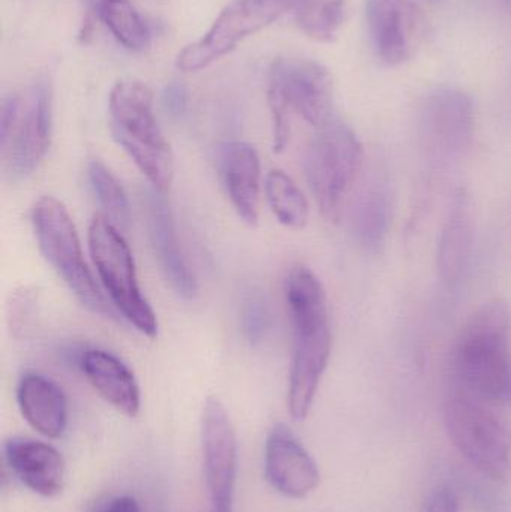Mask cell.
Returning <instances> with one entry per match:
<instances>
[{
	"label": "cell",
	"mask_w": 511,
	"mask_h": 512,
	"mask_svg": "<svg viewBox=\"0 0 511 512\" xmlns=\"http://www.w3.org/2000/svg\"><path fill=\"white\" fill-rule=\"evenodd\" d=\"M372 47L387 66L408 62L422 45L426 18L413 0H366Z\"/></svg>",
	"instance_id": "13"
},
{
	"label": "cell",
	"mask_w": 511,
	"mask_h": 512,
	"mask_svg": "<svg viewBox=\"0 0 511 512\" xmlns=\"http://www.w3.org/2000/svg\"><path fill=\"white\" fill-rule=\"evenodd\" d=\"M285 303L293 328L288 408L294 420H305L329 364L333 343L326 291L317 274L303 265L294 267L285 280Z\"/></svg>",
	"instance_id": "1"
},
{
	"label": "cell",
	"mask_w": 511,
	"mask_h": 512,
	"mask_svg": "<svg viewBox=\"0 0 511 512\" xmlns=\"http://www.w3.org/2000/svg\"><path fill=\"white\" fill-rule=\"evenodd\" d=\"M146 219L150 243L165 279L179 297L192 300L198 292L197 277L180 246L173 212L164 194L155 189L146 195Z\"/></svg>",
	"instance_id": "15"
},
{
	"label": "cell",
	"mask_w": 511,
	"mask_h": 512,
	"mask_svg": "<svg viewBox=\"0 0 511 512\" xmlns=\"http://www.w3.org/2000/svg\"><path fill=\"white\" fill-rule=\"evenodd\" d=\"M87 176L95 192L96 200L104 209V216L120 231H126L131 224V210L128 197L117 177L99 159H92L87 165Z\"/></svg>",
	"instance_id": "25"
},
{
	"label": "cell",
	"mask_w": 511,
	"mask_h": 512,
	"mask_svg": "<svg viewBox=\"0 0 511 512\" xmlns=\"http://www.w3.org/2000/svg\"><path fill=\"white\" fill-rule=\"evenodd\" d=\"M423 512H461L458 493L452 487H438L426 499Z\"/></svg>",
	"instance_id": "27"
},
{
	"label": "cell",
	"mask_w": 511,
	"mask_h": 512,
	"mask_svg": "<svg viewBox=\"0 0 511 512\" xmlns=\"http://www.w3.org/2000/svg\"><path fill=\"white\" fill-rule=\"evenodd\" d=\"M476 114L470 96L455 87L432 90L420 108V143L429 167L458 165L473 146Z\"/></svg>",
	"instance_id": "9"
},
{
	"label": "cell",
	"mask_w": 511,
	"mask_h": 512,
	"mask_svg": "<svg viewBox=\"0 0 511 512\" xmlns=\"http://www.w3.org/2000/svg\"><path fill=\"white\" fill-rule=\"evenodd\" d=\"M296 0H234L216 18L206 35L183 48L177 68L195 72L207 68L233 51L243 39L270 26L285 12L293 11Z\"/></svg>",
	"instance_id": "10"
},
{
	"label": "cell",
	"mask_w": 511,
	"mask_h": 512,
	"mask_svg": "<svg viewBox=\"0 0 511 512\" xmlns=\"http://www.w3.org/2000/svg\"><path fill=\"white\" fill-rule=\"evenodd\" d=\"M293 12L309 38L332 42L344 23L345 0H296Z\"/></svg>",
	"instance_id": "24"
},
{
	"label": "cell",
	"mask_w": 511,
	"mask_h": 512,
	"mask_svg": "<svg viewBox=\"0 0 511 512\" xmlns=\"http://www.w3.org/2000/svg\"><path fill=\"white\" fill-rule=\"evenodd\" d=\"M393 191L383 174L374 173L360 186L350 212L354 239L366 251H378L392 228Z\"/></svg>",
	"instance_id": "20"
},
{
	"label": "cell",
	"mask_w": 511,
	"mask_h": 512,
	"mask_svg": "<svg viewBox=\"0 0 511 512\" xmlns=\"http://www.w3.org/2000/svg\"><path fill=\"white\" fill-rule=\"evenodd\" d=\"M5 459L15 477L36 495L54 498L66 483V463L53 445L35 439L12 438Z\"/></svg>",
	"instance_id": "17"
},
{
	"label": "cell",
	"mask_w": 511,
	"mask_h": 512,
	"mask_svg": "<svg viewBox=\"0 0 511 512\" xmlns=\"http://www.w3.org/2000/svg\"><path fill=\"white\" fill-rule=\"evenodd\" d=\"M264 465L270 486L287 498H306L320 484L317 463L285 424H276L270 430Z\"/></svg>",
	"instance_id": "14"
},
{
	"label": "cell",
	"mask_w": 511,
	"mask_h": 512,
	"mask_svg": "<svg viewBox=\"0 0 511 512\" xmlns=\"http://www.w3.org/2000/svg\"><path fill=\"white\" fill-rule=\"evenodd\" d=\"M267 203L270 210L284 227L302 230L308 224L309 204L297 183L285 171L273 170L267 174Z\"/></svg>",
	"instance_id": "23"
},
{
	"label": "cell",
	"mask_w": 511,
	"mask_h": 512,
	"mask_svg": "<svg viewBox=\"0 0 511 512\" xmlns=\"http://www.w3.org/2000/svg\"><path fill=\"white\" fill-rule=\"evenodd\" d=\"M17 402L24 420L39 435L57 439L65 432L68 403L53 379L41 373H24L18 382Z\"/></svg>",
	"instance_id": "21"
},
{
	"label": "cell",
	"mask_w": 511,
	"mask_h": 512,
	"mask_svg": "<svg viewBox=\"0 0 511 512\" xmlns=\"http://www.w3.org/2000/svg\"><path fill=\"white\" fill-rule=\"evenodd\" d=\"M93 264L117 312L144 336H158V318L138 283L134 256L125 237L104 215L93 216L89 227Z\"/></svg>",
	"instance_id": "7"
},
{
	"label": "cell",
	"mask_w": 511,
	"mask_h": 512,
	"mask_svg": "<svg viewBox=\"0 0 511 512\" xmlns=\"http://www.w3.org/2000/svg\"><path fill=\"white\" fill-rule=\"evenodd\" d=\"M476 243V216L467 189L453 192L441 225L437 248V270L446 285L455 286L464 279Z\"/></svg>",
	"instance_id": "16"
},
{
	"label": "cell",
	"mask_w": 511,
	"mask_h": 512,
	"mask_svg": "<svg viewBox=\"0 0 511 512\" xmlns=\"http://www.w3.org/2000/svg\"><path fill=\"white\" fill-rule=\"evenodd\" d=\"M93 512H141V508L132 496L123 495L108 499Z\"/></svg>",
	"instance_id": "29"
},
{
	"label": "cell",
	"mask_w": 511,
	"mask_h": 512,
	"mask_svg": "<svg viewBox=\"0 0 511 512\" xmlns=\"http://www.w3.org/2000/svg\"><path fill=\"white\" fill-rule=\"evenodd\" d=\"M53 132V96L47 83H36L26 95L3 99L0 146L11 180H23L47 155Z\"/></svg>",
	"instance_id": "8"
},
{
	"label": "cell",
	"mask_w": 511,
	"mask_h": 512,
	"mask_svg": "<svg viewBox=\"0 0 511 512\" xmlns=\"http://www.w3.org/2000/svg\"><path fill=\"white\" fill-rule=\"evenodd\" d=\"M447 435L476 471L494 481H504L511 469V432L489 408L455 385L444 403Z\"/></svg>",
	"instance_id": "4"
},
{
	"label": "cell",
	"mask_w": 511,
	"mask_h": 512,
	"mask_svg": "<svg viewBox=\"0 0 511 512\" xmlns=\"http://www.w3.org/2000/svg\"><path fill=\"white\" fill-rule=\"evenodd\" d=\"M204 477L210 511L233 512L237 481V436L230 414L218 397H209L201 418Z\"/></svg>",
	"instance_id": "11"
},
{
	"label": "cell",
	"mask_w": 511,
	"mask_h": 512,
	"mask_svg": "<svg viewBox=\"0 0 511 512\" xmlns=\"http://www.w3.org/2000/svg\"><path fill=\"white\" fill-rule=\"evenodd\" d=\"M511 312L501 298L462 325L453 351L456 385L488 405L511 403Z\"/></svg>",
	"instance_id": "2"
},
{
	"label": "cell",
	"mask_w": 511,
	"mask_h": 512,
	"mask_svg": "<svg viewBox=\"0 0 511 512\" xmlns=\"http://www.w3.org/2000/svg\"><path fill=\"white\" fill-rule=\"evenodd\" d=\"M240 327L243 337L252 346L260 345L266 339L270 328V313L261 298L251 297L243 303L240 310Z\"/></svg>",
	"instance_id": "26"
},
{
	"label": "cell",
	"mask_w": 511,
	"mask_h": 512,
	"mask_svg": "<svg viewBox=\"0 0 511 512\" xmlns=\"http://www.w3.org/2000/svg\"><path fill=\"white\" fill-rule=\"evenodd\" d=\"M269 84L284 96L290 110L296 111L309 125L323 128L333 116V80L320 63L297 57L273 62Z\"/></svg>",
	"instance_id": "12"
},
{
	"label": "cell",
	"mask_w": 511,
	"mask_h": 512,
	"mask_svg": "<svg viewBox=\"0 0 511 512\" xmlns=\"http://www.w3.org/2000/svg\"><path fill=\"white\" fill-rule=\"evenodd\" d=\"M221 177L239 218L248 225L258 222L261 161L257 149L243 141L225 144L221 152Z\"/></svg>",
	"instance_id": "18"
},
{
	"label": "cell",
	"mask_w": 511,
	"mask_h": 512,
	"mask_svg": "<svg viewBox=\"0 0 511 512\" xmlns=\"http://www.w3.org/2000/svg\"><path fill=\"white\" fill-rule=\"evenodd\" d=\"M32 224L39 251L77 300L90 312L116 319L113 306L99 291L84 261L77 228L63 203L54 197L39 198L33 206Z\"/></svg>",
	"instance_id": "6"
},
{
	"label": "cell",
	"mask_w": 511,
	"mask_h": 512,
	"mask_svg": "<svg viewBox=\"0 0 511 512\" xmlns=\"http://www.w3.org/2000/svg\"><path fill=\"white\" fill-rule=\"evenodd\" d=\"M78 366L99 396L126 417H137L141 408L140 387L132 370L111 352L86 349Z\"/></svg>",
	"instance_id": "19"
},
{
	"label": "cell",
	"mask_w": 511,
	"mask_h": 512,
	"mask_svg": "<svg viewBox=\"0 0 511 512\" xmlns=\"http://www.w3.org/2000/svg\"><path fill=\"white\" fill-rule=\"evenodd\" d=\"M114 140L128 153L138 170L159 194H167L174 179V156L165 140L146 84L117 81L108 98Z\"/></svg>",
	"instance_id": "3"
},
{
	"label": "cell",
	"mask_w": 511,
	"mask_h": 512,
	"mask_svg": "<svg viewBox=\"0 0 511 512\" xmlns=\"http://www.w3.org/2000/svg\"><path fill=\"white\" fill-rule=\"evenodd\" d=\"M363 164V146L356 132L339 119L318 128L306 149L305 174L321 215L341 218L345 201Z\"/></svg>",
	"instance_id": "5"
},
{
	"label": "cell",
	"mask_w": 511,
	"mask_h": 512,
	"mask_svg": "<svg viewBox=\"0 0 511 512\" xmlns=\"http://www.w3.org/2000/svg\"><path fill=\"white\" fill-rule=\"evenodd\" d=\"M164 107L173 117H182L188 110V90L179 81L168 84L164 90Z\"/></svg>",
	"instance_id": "28"
},
{
	"label": "cell",
	"mask_w": 511,
	"mask_h": 512,
	"mask_svg": "<svg viewBox=\"0 0 511 512\" xmlns=\"http://www.w3.org/2000/svg\"><path fill=\"white\" fill-rule=\"evenodd\" d=\"M86 8L81 42L89 41L96 21H102L116 41L128 50H144L149 44V26L131 0H86Z\"/></svg>",
	"instance_id": "22"
}]
</instances>
